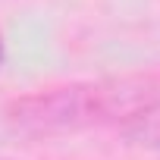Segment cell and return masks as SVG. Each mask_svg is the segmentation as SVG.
Here are the masks:
<instances>
[{
	"label": "cell",
	"mask_w": 160,
	"mask_h": 160,
	"mask_svg": "<svg viewBox=\"0 0 160 160\" xmlns=\"http://www.w3.org/2000/svg\"><path fill=\"white\" fill-rule=\"evenodd\" d=\"M154 91L157 82L148 75H110L60 88H41L35 94L16 98L7 107V122L13 132L28 138L72 135L98 126L119 129Z\"/></svg>",
	"instance_id": "obj_1"
},
{
	"label": "cell",
	"mask_w": 160,
	"mask_h": 160,
	"mask_svg": "<svg viewBox=\"0 0 160 160\" xmlns=\"http://www.w3.org/2000/svg\"><path fill=\"white\" fill-rule=\"evenodd\" d=\"M119 135H122L129 144L160 151V88L119 126Z\"/></svg>",
	"instance_id": "obj_2"
},
{
	"label": "cell",
	"mask_w": 160,
	"mask_h": 160,
	"mask_svg": "<svg viewBox=\"0 0 160 160\" xmlns=\"http://www.w3.org/2000/svg\"><path fill=\"white\" fill-rule=\"evenodd\" d=\"M3 60H7V41H3V35H0V66H3Z\"/></svg>",
	"instance_id": "obj_3"
}]
</instances>
